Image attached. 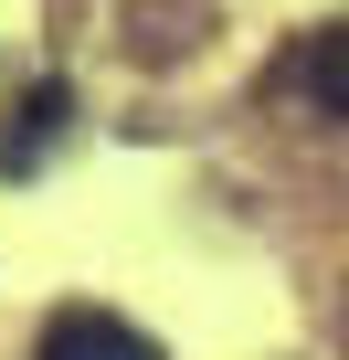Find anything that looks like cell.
I'll use <instances>...</instances> for the list:
<instances>
[{
  "instance_id": "1",
  "label": "cell",
  "mask_w": 349,
  "mask_h": 360,
  "mask_svg": "<svg viewBox=\"0 0 349 360\" xmlns=\"http://www.w3.org/2000/svg\"><path fill=\"white\" fill-rule=\"evenodd\" d=\"M43 360H169L148 328H127L117 307H53L43 318Z\"/></svg>"
},
{
  "instance_id": "2",
  "label": "cell",
  "mask_w": 349,
  "mask_h": 360,
  "mask_svg": "<svg viewBox=\"0 0 349 360\" xmlns=\"http://www.w3.org/2000/svg\"><path fill=\"white\" fill-rule=\"evenodd\" d=\"M64 117H74V85H32V96H22V117H11V148H0V169H32V159L64 138Z\"/></svg>"
},
{
  "instance_id": "3",
  "label": "cell",
  "mask_w": 349,
  "mask_h": 360,
  "mask_svg": "<svg viewBox=\"0 0 349 360\" xmlns=\"http://www.w3.org/2000/svg\"><path fill=\"white\" fill-rule=\"evenodd\" d=\"M307 85H317V106L349 127V22H338V32H317V53H307Z\"/></svg>"
}]
</instances>
